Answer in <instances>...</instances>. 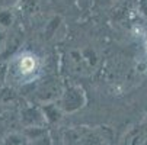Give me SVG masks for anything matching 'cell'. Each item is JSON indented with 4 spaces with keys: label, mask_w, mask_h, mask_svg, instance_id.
I'll return each mask as SVG.
<instances>
[{
    "label": "cell",
    "mask_w": 147,
    "mask_h": 145,
    "mask_svg": "<svg viewBox=\"0 0 147 145\" xmlns=\"http://www.w3.org/2000/svg\"><path fill=\"white\" fill-rule=\"evenodd\" d=\"M93 2H95V0H79V6H82L83 9H88Z\"/></svg>",
    "instance_id": "obj_3"
},
{
    "label": "cell",
    "mask_w": 147,
    "mask_h": 145,
    "mask_svg": "<svg viewBox=\"0 0 147 145\" xmlns=\"http://www.w3.org/2000/svg\"><path fill=\"white\" fill-rule=\"evenodd\" d=\"M140 9L147 16V0H140Z\"/></svg>",
    "instance_id": "obj_4"
},
{
    "label": "cell",
    "mask_w": 147,
    "mask_h": 145,
    "mask_svg": "<svg viewBox=\"0 0 147 145\" xmlns=\"http://www.w3.org/2000/svg\"><path fill=\"white\" fill-rule=\"evenodd\" d=\"M85 102H86L85 93L80 87H69L61 94L60 108L66 112H74L85 105Z\"/></svg>",
    "instance_id": "obj_2"
},
{
    "label": "cell",
    "mask_w": 147,
    "mask_h": 145,
    "mask_svg": "<svg viewBox=\"0 0 147 145\" xmlns=\"http://www.w3.org/2000/svg\"><path fill=\"white\" fill-rule=\"evenodd\" d=\"M109 0H96V3L98 5H105V3H108Z\"/></svg>",
    "instance_id": "obj_5"
},
{
    "label": "cell",
    "mask_w": 147,
    "mask_h": 145,
    "mask_svg": "<svg viewBox=\"0 0 147 145\" xmlns=\"http://www.w3.org/2000/svg\"><path fill=\"white\" fill-rule=\"evenodd\" d=\"M36 68H38L36 57H34L32 54H28V52L16 57V59L13 61V64L10 67L13 76L20 80L31 78L34 76V73L36 71Z\"/></svg>",
    "instance_id": "obj_1"
}]
</instances>
